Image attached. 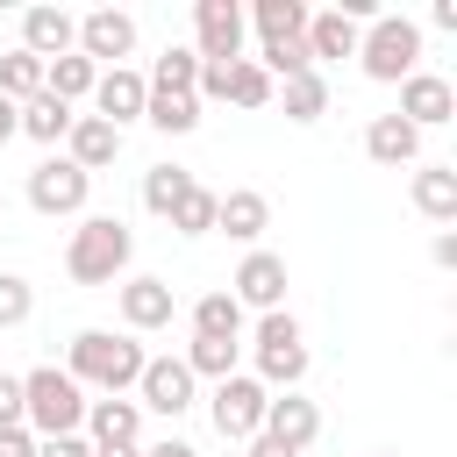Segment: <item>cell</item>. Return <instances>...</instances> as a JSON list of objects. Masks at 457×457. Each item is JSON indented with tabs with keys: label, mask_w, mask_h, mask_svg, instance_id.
Listing matches in <instances>:
<instances>
[{
	"label": "cell",
	"mask_w": 457,
	"mask_h": 457,
	"mask_svg": "<svg viewBox=\"0 0 457 457\" xmlns=\"http://www.w3.org/2000/svg\"><path fill=\"white\" fill-rule=\"evenodd\" d=\"M21 428L43 443V436H79L86 428V386L57 364H36L21 378Z\"/></svg>",
	"instance_id": "6da1fadb"
},
{
	"label": "cell",
	"mask_w": 457,
	"mask_h": 457,
	"mask_svg": "<svg viewBox=\"0 0 457 457\" xmlns=\"http://www.w3.org/2000/svg\"><path fill=\"white\" fill-rule=\"evenodd\" d=\"M450 114H457L450 79H436V71H407V79H400V121H407V129H436V121H450Z\"/></svg>",
	"instance_id": "4fadbf2b"
},
{
	"label": "cell",
	"mask_w": 457,
	"mask_h": 457,
	"mask_svg": "<svg viewBox=\"0 0 457 457\" xmlns=\"http://www.w3.org/2000/svg\"><path fill=\"white\" fill-rule=\"evenodd\" d=\"M193 336H221V343H236V336H243V307H236L228 293H200V300H193Z\"/></svg>",
	"instance_id": "484cf974"
},
{
	"label": "cell",
	"mask_w": 457,
	"mask_h": 457,
	"mask_svg": "<svg viewBox=\"0 0 457 457\" xmlns=\"http://www.w3.org/2000/svg\"><path fill=\"white\" fill-rule=\"evenodd\" d=\"M228 300H236V307H264V314H278V300H286V257L250 250V257L236 264V278H228Z\"/></svg>",
	"instance_id": "30bf717a"
},
{
	"label": "cell",
	"mask_w": 457,
	"mask_h": 457,
	"mask_svg": "<svg viewBox=\"0 0 457 457\" xmlns=\"http://www.w3.org/2000/svg\"><path fill=\"white\" fill-rule=\"evenodd\" d=\"M129 50H136V21H129L121 7H93V14L79 21V57H86V64H100V57L121 64Z\"/></svg>",
	"instance_id": "9a60e30c"
},
{
	"label": "cell",
	"mask_w": 457,
	"mask_h": 457,
	"mask_svg": "<svg viewBox=\"0 0 457 457\" xmlns=\"http://www.w3.org/2000/svg\"><path fill=\"white\" fill-rule=\"evenodd\" d=\"M14 129H21V107H14V100H0V143H7Z\"/></svg>",
	"instance_id": "b9f144b4"
},
{
	"label": "cell",
	"mask_w": 457,
	"mask_h": 457,
	"mask_svg": "<svg viewBox=\"0 0 457 457\" xmlns=\"http://www.w3.org/2000/svg\"><path fill=\"white\" fill-rule=\"evenodd\" d=\"M86 193H93V179H86L71 157H43V164L29 171V207H36V214H79Z\"/></svg>",
	"instance_id": "ba28073f"
},
{
	"label": "cell",
	"mask_w": 457,
	"mask_h": 457,
	"mask_svg": "<svg viewBox=\"0 0 457 457\" xmlns=\"http://www.w3.org/2000/svg\"><path fill=\"white\" fill-rule=\"evenodd\" d=\"M357 36L364 29L350 14H336V7L328 14H307V57H357Z\"/></svg>",
	"instance_id": "7402d4cb"
},
{
	"label": "cell",
	"mask_w": 457,
	"mask_h": 457,
	"mask_svg": "<svg viewBox=\"0 0 457 457\" xmlns=\"http://www.w3.org/2000/svg\"><path fill=\"white\" fill-rule=\"evenodd\" d=\"M43 93V57H29V50H7L0 57V100H36Z\"/></svg>",
	"instance_id": "4316f807"
},
{
	"label": "cell",
	"mask_w": 457,
	"mask_h": 457,
	"mask_svg": "<svg viewBox=\"0 0 457 457\" xmlns=\"http://www.w3.org/2000/svg\"><path fill=\"white\" fill-rule=\"evenodd\" d=\"M29 307H36L29 278H21V271H0V328H21V321H29Z\"/></svg>",
	"instance_id": "e575fe53"
},
{
	"label": "cell",
	"mask_w": 457,
	"mask_h": 457,
	"mask_svg": "<svg viewBox=\"0 0 457 457\" xmlns=\"http://www.w3.org/2000/svg\"><path fill=\"white\" fill-rule=\"evenodd\" d=\"M221 100H236V107H264V100H271V79H264V64L236 57V64H228V79H221Z\"/></svg>",
	"instance_id": "f546056e"
},
{
	"label": "cell",
	"mask_w": 457,
	"mask_h": 457,
	"mask_svg": "<svg viewBox=\"0 0 457 457\" xmlns=\"http://www.w3.org/2000/svg\"><path fill=\"white\" fill-rule=\"evenodd\" d=\"M143 457H200V450H193V443H179V436H164V443H150Z\"/></svg>",
	"instance_id": "ab89813d"
},
{
	"label": "cell",
	"mask_w": 457,
	"mask_h": 457,
	"mask_svg": "<svg viewBox=\"0 0 457 457\" xmlns=\"http://www.w3.org/2000/svg\"><path fill=\"white\" fill-rule=\"evenodd\" d=\"M64 129H71V107H64V100H50V93L21 100V136H36V143H57Z\"/></svg>",
	"instance_id": "83f0119b"
},
{
	"label": "cell",
	"mask_w": 457,
	"mask_h": 457,
	"mask_svg": "<svg viewBox=\"0 0 457 457\" xmlns=\"http://www.w3.org/2000/svg\"><path fill=\"white\" fill-rule=\"evenodd\" d=\"M21 50L43 57V64H57V57L79 50V21H71L64 7H29V14H21Z\"/></svg>",
	"instance_id": "5bb4252c"
},
{
	"label": "cell",
	"mask_w": 457,
	"mask_h": 457,
	"mask_svg": "<svg viewBox=\"0 0 457 457\" xmlns=\"http://www.w3.org/2000/svg\"><path fill=\"white\" fill-rule=\"evenodd\" d=\"M250 21H257V36H264V50L250 57V64H264V79H300V71H314V57H307V7H300V0H257Z\"/></svg>",
	"instance_id": "3957f363"
},
{
	"label": "cell",
	"mask_w": 457,
	"mask_h": 457,
	"mask_svg": "<svg viewBox=\"0 0 457 457\" xmlns=\"http://www.w3.org/2000/svg\"><path fill=\"white\" fill-rule=\"evenodd\" d=\"M264 407H271V393H264L257 378H243V371L214 386V428H221L228 443H250V436L264 428Z\"/></svg>",
	"instance_id": "9c48e42d"
},
{
	"label": "cell",
	"mask_w": 457,
	"mask_h": 457,
	"mask_svg": "<svg viewBox=\"0 0 457 457\" xmlns=\"http://www.w3.org/2000/svg\"><path fill=\"white\" fill-rule=\"evenodd\" d=\"M264 436H278L286 450H307V443L321 436V407L300 400V393H278V400L264 407Z\"/></svg>",
	"instance_id": "ac0fdd59"
},
{
	"label": "cell",
	"mask_w": 457,
	"mask_h": 457,
	"mask_svg": "<svg viewBox=\"0 0 457 457\" xmlns=\"http://www.w3.org/2000/svg\"><path fill=\"white\" fill-rule=\"evenodd\" d=\"M357 57H364V71H371V79L400 86V79L414 71V57H421V29H414L407 14H378V21L357 36Z\"/></svg>",
	"instance_id": "5b68a950"
},
{
	"label": "cell",
	"mask_w": 457,
	"mask_h": 457,
	"mask_svg": "<svg viewBox=\"0 0 457 457\" xmlns=\"http://www.w3.org/2000/svg\"><path fill=\"white\" fill-rule=\"evenodd\" d=\"M364 150H371V164H414V150H421V129H407L400 114H378V121L364 129Z\"/></svg>",
	"instance_id": "44dd1931"
},
{
	"label": "cell",
	"mask_w": 457,
	"mask_h": 457,
	"mask_svg": "<svg viewBox=\"0 0 457 457\" xmlns=\"http://www.w3.org/2000/svg\"><path fill=\"white\" fill-rule=\"evenodd\" d=\"M136 393H143L136 407H157V414L179 421V414L193 407V371H186V357H150L143 378H136Z\"/></svg>",
	"instance_id": "8fae6325"
},
{
	"label": "cell",
	"mask_w": 457,
	"mask_h": 457,
	"mask_svg": "<svg viewBox=\"0 0 457 457\" xmlns=\"http://www.w3.org/2000/svg\"><path fill=\"white\" fill-rule=\"evenodd\" d=\"M186 371L193 378H236V343H221V336H193V350H186Z\"/></svg>",
	"instance_id": "f1b7e54d"
},
{
	"label": "cell",
	"mask_w": 457,
	"mask_h": 457,
	"mask_svg": "<svg viewBox=\"0 0 457 457\" xmlns=\"http://www.w3.org/2000/svg\"><path fill=\"white\" fill-rule=\"evenodd\" d=\"M93 457H143V450H93Z\"/></svg>",
	"instance_id": "7bdbcfd3"
},
{
	"label": "cell",
	"mask_w": 457,
	"mask_h": 457,
	"mask_svg": "<svg viewBox=\"0 0 457 457\" xmlns=\"http://www.w3.org/2000/svg\"><path fill=\"white\" fill-rule=\"evenodd\" d=\"M93 100H100V121H107V129H121V121H136V114H143L150 79H136L129 64H114V71H100V79H93Z\"/></svg>",
	"instance_id": "2e32d148"
},
{
	"label": "cell",
	"mask_w": 457,
	"mask_h": 457,
	"mask_svg": "<svg viewBox=\"0 0 457 457\" xmlns=\"http://www.w3.org/2000/svg\"><path fill=\"white\" fill-rule=\"evenodd\" d=\"M193 57L200 64H236L243 57V7L236 0H193Z\"/></svg>",
	"instance_id": "52a82bcc"
},
{
	"label": "cell",
	"mask_w": 457,
	"mask_h": 457,
	"mask_svg": "<svg viewBox=\"0 0 457 457\" xmlns=\"http://www.w3.org/2000/svg\"><path fill=\"white\" fill-rule=\"evenodd\" d=\"M436 264H443V271H457V236H450V228L436 236Z\"/></svg>",
	"instance_id": "60d3db41"
},
{
	"label": "cell",
	"mask_w": 457,
	"mask_h": 457,
	"mask_svg": "<svg viewBox=\"0 0 457 457\" xmlns=\"http://www.w3.org/2000/svg\"><path fill=\"white\" fill-rule=\"evenodd\" d=\"M93 79H100V64H86L79 50H71V57H57V64H43V93H50V100H64V107H71V100H86V93H93Z\"/></svg>",
	"instance_id": "cb8c5ba5"
},
{
	"label": "cell",
	"mask_w": 457,
	"mask_h": 457,
	"mask_svg": "<svg viewBox=\"0 0 457 457\" xmlns=\"http://www.w3.org/2000/svg\"><path fill=\"white\" fill-rule=\"evenodd\" d=\"M250 457H300V450H286L278 436H264V428H257V436H250Z\"/></svg>",
	"instance_id": "f35d334b"
},
{
	"label": "cell",
	"mask_w": 457,
	"mask_h": 457,
	"mask_svg": "<svg viewBox=\"0 0 457 457\" xmlns=\"http://www.w3.org/2000/svg\"><path fill=\"white\" fill-rule=\"evenodd\" d=\"M307 378V336H300V321L293 314H264L257 321V386L271 393V386H300Z\"/></svg>",
	"instance_id": "8992f818"
},
{
	"label": "cell",
	"mask_w": 457,
	"mask_h": 457,
	"mask_svg": "<svg viewBox=\"0 0 457 457\" xmlns=\"http://www.w3.org/2000/svg\"><path fill=\"white\" fill-rule=\"evenodd\" d=\"M136 436H143V407L136 400H121V393L86 400V443L93 450H136Z\"/></svg>",
	"instance_id": "7c38bea8"
},
{
	"label": "cell",
	"mask_w": 457,
	"mask_h": 457,
	"mask_svg": "<svg viewBox=\"0 0 457 457\" xmlns=\"http://www.w3.org/2000/svg\"><path fill=\"white\" fill-rule=\"evenodd\" d=\"M36 457H93V443H86V436H43Z\"/></svg>",
	"instance_id": "8d00e7d4"
},
{
	"label": "cell",
	"mask_w": 457,
	"mask_h": 457,
	"mask_svg": "<svg viewBox=\"0 0 457 457\" xmlns=\"http://www.w3.org/2000/svg\"><path fill=\"white\" fill-rule=\"evenodd\" d=\"M214 200H221V193H207V186H186V193H179V207H171L164 221H171L179 236H207V228H214Z\"/></svg>",
	"instance_id": "d6a6232c"
},
{
	"label": "cell",
	"mask_w": 457,
	"mask_h": 457,
	"mask_svg": "<svg viewBox=\"0 0 457 457\" xmlns=\"http://www.w3.org/2000/svg\"><path fill=\"white\" fill-rule=\"evenodd\" d=\"M171 314H179V300H171L164 278H129L121 286V321L129 328H171Z\"/></svg>",
	"instance_id": "d6986e66"
},
{
	"label": "cell",
	"mask_w": 457,
	"mask_h": 457,
	"mask_svg": "<svg viewBox=\"0 0 457 457\" xmlns=\"http://www.w3.org/2000/svg\"><path fill=\"white\" fill-rule=\"evenodd\" d=\"M143 121H157L164 136H186V129H200V100H193V93H164V86H150Z\"/></svg>",
	"instance_id": "d4e9b609"
},
{
	"label": "cell",
	"mask_w": 457,
	"mask_h": 457,
	"mask_svg": "<svg viewBox=\"0 0 457 457\" xmlns=\"http://www.w3.org/2000/svg\"><path fill=\"white\" fill-rule=\"evenodd\" d=\"M143 364H150V357H143V343H136V336L79 328V336H71V364H64V371H71L79 386H100V393H129V386L143 378Z\"/></svg>",
	"instance_id": "7a4b0ae2"
},
{
	"label": "cell",
	"mask_w": 457,
	"mask_h": 457,
	"mask_svg": "<svg viewBox=\"0 0 457 457\" xmlns=\"http://www.w3.org/2000/svg\"><path fill=\"white\" fill-rule=\"evenodd\" d=\"M64 143H71V164H79L86 179H93V171H107V164L121 157V129H107L100 114H71Z\"/></svg>",
	"instance_id": "e0dca14e"
},
{
	"label": "cell",
	"mask_w": 457,
	"mask_h": 457,
	"mask_svg": "<svg viewBox=\"0 0 457 457\" xmlns=\"http://www.w3.org/2000/svg\"><path fill=\"white\" fill-rule=\"evenodd\" d=\"M414 207H421L428 221H457V171H450V164L414 171Z\"/></svg>",
	"instance_id": "603a6c76"
},
{
	"label": "cell",
	"mask_w": 457,
	"mask_h": 457,
	"mask_svg": "<svg viewBox=\"0 0 457 457\" xmlns=\"http://www.w3.org/2000/svg\"><path fill=\"white\" fill-rule=\"evenodd\" d=\"M193 79H200V57L171 43V50L157 57V79H150V86H164V93H193Z\"/></svg>",
	"instance_id": "836d02e7"
},
{
	"label": "cell",
	"mask_w": 457,
	"mask_h": 457,
	"mask_svg": "<svg viewBox=\"0 0 457 457\" xmlns=\"http://www.w3.org/2000/svg\"><path fill=\"white\" fill-rule=\"evenodd\" d=\"M321 114H328V86H321V71L286 79V121H321Z\"/></svg>",
	"instance_id": "4dcf8cb0"
},
{
	"label": "cell",
	"mask_w": 457,
	"mask_h": 457,
	"mask_svg": "<svg viewBox=\"0 0 457 457\" xmlns=\"http://www.w3.org/2000/svg\"><path fill=\"white\" fill-rule=\"evenodd\" d=\"M0 428H21V378L0 371Z\"/></svg>",
	"instance_id": "d590c367"
},
{
	"label": "cell",
	"mask_w": 457,
	"mask_h": 457,
	"mask_svg": "<svg viewBox=\"0 0 457 457\" xmlns=\"http://www.w3.org/2000/svg\"><path fill=\"white\" fill-rule=\"evenodd\" d=\"M0 457H36V436L29 428H0Z\"/></svg>",
	"instance_id": "74e56055"
},
{
	"label": "cell",
	"mask_w": 457,
	"mask_h": 457,
	"mask_svg": "<svg viewBox=\"0 0 457 457\" xmlns=\"http://www.w3.org/2000/svg\"><path fill=\"white\" fill-rule=\"evenodd\" d=\"M129 250H136L129 221L93 214V221H79V228H71V243H64V271H71L79 286H114V278L129 271Z\"/></svg>",
	"instance_id": "277c9868"
},
{
	"label": "cell",
	"mask_w": 457,
	"mask_h": 457,
	"mask_svg": "<svg viewBox=\"0 0 457 457\" xmlns=\"http://www.w3.org/2000/svg\"><path fill=\"white\" fill-rule=\"evenodd\" d=\"M264 221H271V200H264V193H250V186L214 200V228H221V236H236V243H257V236H264Z\"/></svg>",
	"instance_id": "ffe728a7"
},
{
	"label": "cell",
	"mask_w": 457,
	"mask_h": 457,
	"mask_svg": "<svg viewBox=\"0 0 457 457\" xmlns=\"http://www.w3.org/2000/svg\"><path fill=\"white\" fill-rule=\"evenodd\" d=\"M186 186H193V171H179V164H150V171H143V207H150V214H171Z\"/></svg>",
	"instance_id": "1f68e13d"
}]
</instances>
